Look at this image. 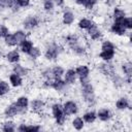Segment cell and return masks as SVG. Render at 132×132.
Instances as JSON below:
<instances>
[{
	"instance_id": "e575fe53",
	"label": "cell",
	"mask_w": 132,
	"mask_h": 132,
	"mask_svg": "<svg viewBox=\"0 0 132 132\" xmlns=\"http://www.w3.org/2000/svg\"><path fill=\"white\" fill-rule=\"evenodd\" d=\"M29 55L32 57V58H37L39 55H40V52L37 47H32L31 51L29 52Z\"/></svg>"
},
{
	"instance_id": "f546056e",
	"label": "cell",
	"mask_w": 132,
	"mask_h": 132,
	"mask_svg": "<svg viewBox=\"0 0 132 132\" xmlns=\"http://www.w3.org/2000/svg\"><path fill=\"white\" fill-rule=\"evenodd\" d=\"M14 36H15V38H16V40H18V43H19V42H23V41L25 40V38H26L25 33H23L22 31H18V32H15Z\"/></svg>"
},
{
	"instance_id": "d6986e66",
	"label": "cell",
	"mask_w": 132,
	"mask_h": 132,
	"mask_svg": "<svg viewBox=\"0 0 132 132\" xmlns=\"http://www.w3.org/2000/svg\"><path fill=\"white\" fill-rule=\"evenodd\" d=\"M64 85H65V82H64L63 80L59 79V78H56V80H54V81L51 84V86H52L54 89H56V90H61V89H63Z\"/></svg>"
},
{
	"instance_id": "8fae6325",
	"label": "cell",
	"mask_w": 132,
	"mask_h": 132,
	"mask_svg": "<svg viewBox=\"0 0 132 132\" xmlns=\"http://www.w3.org/2000/svg\"><path fill=\"white\" fill-rule=\"evenodd\" d=\"M73 20H74V15H73L72 12L66 11V12L64 13V15H63V22H64V24L70 25V24H72Z\"/></svg>"
},
{
	"instance_id": "2e32d148",
	"label": "cell",
	"mask_w": 132,
	"mask_h": 132,
	"mask_svg": "<svg viewBox=\"0 0 132 132\" xmlns=\"http://www.w3.org/2000/svg\"><path fill=\"white\" fill-rule=\"evenodd\" d=\"M93 25H94L93 22H91L90 20H87V19H82V20L79 22V24H78L79 28H81V29H89V28H91Z\"/></svg>"
},
{
	"instance_id": "7c38bea8",
	"label": "cell",
	"mask_w": 132,
	"mask_h": 132,
	"mask_svg": "<svg viewBox=\"0 0 132 132\" xmlns=\"http://www.w3.org/2000/svg\"><path fill=\"white\" fill-rule=\"evenodd\" d=\"M9 78H10V82L12 84V86H14V87H19V86H21V84H22V78L20 77L19 74L13 73V74L10 75Z\"/></svg>"
},
{
	"instance_id": "ac0fdd59",
	"label": "cell",
	"mask_w": 132,
	"mask_h": 132,
	"mask_svg": "<svg viewBox=\"0 0 132 132\" xmlns=\"http://www.w3.org/2000/svg\"><path fill=\"white\" fill-rule=\"evenodd\" d=\"M98 116H99L100 120H102V121H107V120L110 118V112H109V110H107V109H101V110L98 112Z\"/></svg>"
},
{
	"instance_id": "8d00e7d4",
	"label": "cell",
	"mask_w": 132,
	"mask_h": 132,
	"mask_svg": "<svg viewBox=\"0 0 132 132\" xmlns=\"http://www.w3.org/2000/svg\"><path fill=\"white\" fill-rule=\"evenodd\" d=\"M95 3H96V0H87V1L85 2V6H86V8L91 9V8L94 6Z\"/></svg>"
},
{
	"instance_id": "60d3db41",
	"label": "cell",
	"mask_w": 132,
	"mask_h": 132,
	"mask_svg": "<svg viewBox=\"0 0 132 132\" xmlns=\"http://www.w3.org/2000/svg\"><path fill=\"white\" fill-rule=\"evenodd\" d=\"M56 3L58 5H62L63 4V0H56Z\"/></svg>"
},
{
	"instance_id": "277c9868",
	"label": "cell",
	"mask_w": 132,
	"mask_h": 132,
	"mask_svg": "<svg viewBox=\"0 0 132 132\" xmlns=\"http://www.w3.org/2000/svg\"><path fill=\"white\" fill-rule=\"evenodd\" d=\"M76 104L72 101H68L65 103L64 105V108H63V111L65 114H72V113H75L76 112Z\"/></svg>"
},
{
	"instance_id": "83f0119b",
	"label": "cell",
	"mask_w": 132,
	"mask_h": 132,
	"mask_svg": "<svg viewBox=\"0 0 132 132\" xmlns=\"http://www.w3.org/2000/svg\"><path fill=\"white\" fill-rule=\"evenodd\" d=\"M122 22H123V25L125 28H127V29L132 28V19L131 18H124L122 20Z\"/></svg>"
},
{
	"instance_id": "4fadbf2b",
	"label": "cell",
	"mask_w": 132,
	"mask_h": 132,
	"mask_svg": "<svg viewBox=\"0 0 132 132\" xmlns=\"http://www.w3.org/2000/svg\"><path fill=\"white\" fill-rule=\"evenodd\" d=\"M19 59H20V55H19V53L16 51H12V52L8 53V55H7V60L9 62L14 63V62H18Z\"/></svg>"
},
{
	"instance_id": "5b68a950",
	"label": "cell",
	"mask_w": 132,
	"mask_h": 132,
	"mask_svg": "<svg viewBox=\"0 0 132 132\" xmlns=\"http://www.w3.org/2000/svg\"><path fill=\"white\" fill-rule=\"evenodd\" d=\"M59 54V50H58V46L57 45H52L47 48L46 53H45V57L48 59V60H53V59H56L57 56Z\"/></svg>"
},
{
	"instance_id": "7402d4cb",
	"label": "cell",
	"mask_w": 132,
	"mask_h": 132,
	"mask_svg": "<svg viewBox=\"0 0 132 132\" xmlns=\"http://www.w3.org/2000/svg\"><path fill=\"white\" fill-rule=\"evenodd\" d=\"M128 101H127V99H125V98H121L120 100H118V102H117V107L119 108V109H124V108H127L128 107Z\"/></svg>"
},
{
	"instance_id": "484cf974",
	"label": "cell",
	"mask_w": 132,
	"mask_h": 132,
	"mask_svg": "<svg viewBox=\"0 0 132 132\" xmlns=\"http://www.w3.org/2000/svg\"><path fill=\"white\" fill-rule=\"evenodd\" d=\"M73 127L76 129V130H80L82 127H84V122H82V120L81 119H79V118H76L74 121H73Z\"/></svg>"
},
{
	"instance_id": "30bf717a",
	"label": "cell",
	"mask_w": 132,
	"mask_h": 132,
	"mask_svg": "<svg viewBox=\"0 0 132 132\" xmlns=\"http://www.w3.org/2000/svg\"><path fill=\"white\" fill-rule=\"evenodd\" d=\"M99 56H100L103 60L108 61V60H110V59L113 58V56H114V50H111V51H102Z\"/></svg>"
},
{
	"instance_id": "8992f818",
	"label": "cell",
	"mask_w": 132,
	"mask_h": 132,
	"mask_svg": "<svg viewBox=\"0 0 132 132\" xmlns=\"http://www.w3.org/2000/svg\"><path fill=\"white\" fill-rule=\"evenodd\" d=\"M20 108H22V107L18 106L16 103L9 105V106L6 108V110H5L6 117H12V116H14V114H16V113H19V112H22V110H21Z\"/></svg>"
},
{
	"instance_id": "ba28073f",
	"label": "cell",
	"mask_w": 132,
	"mask_h": 132,
	"mask_svg": "<svg viewBox=\"0 0 132 132\" xmlns=\"http://www.w3.org/2000/svg\"><path fill=\"white\" fill-rule=\"evenodd\" d=\"M37 24H38V22H37V20L35 18H29V19H27L25 21L24 26H25L26 29H33L34 27L37 26Z\"/></svg>"
},
{
	"instance_id": "d4e9b609",
	"label": "cell",
	"mask_w": 132,
	"mask_h": 132,
	"mask_svg": "<svg viewBox=\"0 0 132 132\" xmlns=\"http://www.w3.org/2000/svg\"><path fill=\"white\" fill-rule=\"evenodd\" d=\"M16 105L20 106V107H22V108L27 107V105H28V99L26 97H20L19 100H18V102H16Z\"/></svg>"
},
{
	"instance_id": "836d02e7",
	"label": "cell",
	"mask_w": 132,
	"mask_h": 132,
	"mask_svg": "<svg viewBox=\"0 0 132 132\" xmlns=\"http://www.w3.org/2000/svg\"><path fill=\"white\" fill-rule=\"evenodd\" d=\"M3 130L5 132H12L14 130V127H13V124L11 122H8V123H5L4 127H3Z\"/></svg>"
},
{
	"instance_id": "9c48e42d",
	"label": "cell",
	"mask_w": 132,
	"mask_h": 132,
	"mask_svg": "<svg viewBox=\"0 0 132 132\" xmlns=\"http://www.w3.org/2000/svg\"><path fill=\"white\" fill-rule=\"evenodd\" d=\"M89 34H90V36H91L93 39H97V38H99L100 35H101L100 31L98 30V28H97L95 25H93L91 28H89Z\"/></svg>"
},
{
	"instance_id": "e0dca14e",
	"label": "cell",
	"mask_w": 132,
	"mask_h": 132,
	"mask_svg": "<svg viewBox=\"0 0 132 132\" xmlns=\"http://www.w3.org/2000/svg\"><path fill=\"white\" fill-rule=\"evenodd\" d=\"M19 130L20 131H31V132H36L39 130V127L38 126H25V125H21L19 127Z\"/></svg>"
},
{
	"instance_id": "7a4b0ae2",
	"label": "cell",
	"mask_w": 132,
	"mask_h": 132,
	"mask_svg": "<svg viewBox=\"0 0 132 132\" xmlns=\"http://www.w3.org/2000/svg\"><path fill=\"white\" fill-rule=\"evenodd\" d=\"M84 84V90H82V94H84V97L87 101L89 102H92L94 100V94H93V88L90 84L88 82H82Z\"/></svg>"
},
{
	"instance_id": "44dd1931",
	"label": "cell",
	"mask_w": 132,
	"mask_h": 132,
	"mask_svg": "<svg viewBox=\"0 0 132 132\" xmlns=\"http://www.w3.org/2000/svg\"><path fill=\"white\" fill-rule=\"evenodd\" d=\"M5 42L8 44V45H15L18 43V40L15 38L14 35H6L5 36Z\"/></svg>"
},
{
	"instance_id": "5bb4252c",
	"label": "cell",
	"mask_w": 132,
	"mask_h": 132,
	"mask_svg": "<svg viewBox=\"0 0 132 132\" xmlns=\"http://www.w3.org/2000/svg\"><path fill=\"white\" fill-rule=\"evenodd\" d=\"M33 47V44L31 41H28V40H24L22 42V51L26 54H29V52L31 51V48Z\"/></svg>"
},
{
	"instance_id": "f1b7e54d",
	"label": "cell",
	"mask_w": 132,
	"mask_h": 132,
	"mask_svg": "<svg viewBox=\"0 0 132 132\" xmlns=\"http://www.w3.org/2000/svg\"><path fill=\"white\" fill-rule=\"evenodd\" d=\"M13 70H14V72H15L16 74H19V75H25V74L27 73V69L23 68V67L20 66V65L15 66V67L13 68Z\"/></svg>"
},
{
	"instance_id": "6da1fadb",
	"label": "cell",
	"mask_w": 132,
	"mask_h": 132,
	"mask_svg": "<svg viewBox=\"0 0 132 132\" xmlns=\"http://www.w3.org/2000/svg\"><path fill=\"white\" fill-rule=\"evenodd\" d=\"M53 113H54V117L57 120V123L59 125H62L64 123V121H65V116H64L63 108L61 107L60 104L53 105Z\"/></svg>"
},
{
	"instance_id": "52a82bcc",
	"label": "cell",
	"mask_w": 132,
	"mask_h": 132,
	"mask_svg": "<svg viewBox=\"0 0 132 132\" xmlns=\"http://www.w3.org/2000/svg\"><path fill=\"white\" fill-rule=\"evenodd\" d=\"M76 73L79 75L80 79H85V78L88 76V74H89V68H88L87 66H85V65L79 66V67H77V69H76Z\"/></svg>"
},
{
	"instance_id": "4dcf8cb0",
	"label": "cell",
	"mask_w": 132,
	"mask_h": 132,
	"mask_svg": "<svg viewBox=\"0 0 132 132\" xmlns=\"http://www.w3.org/2000/svg\"><path fill=\"white\" fill-rule=\"evenodd\" d=\"M53 74L56 78H60V76L63 74V68L61 67H55L53 69Z\"/></svg>"
},
{
	"instance_id": "3957f363",
	"label": "cell",
	"mask_w": 132,
	"mask_h": 132,
	"mask_svg": "<svg viewBox=\"0 0 132 132\" xmlns=\"http://www.w3.org/2000/svg\"><path fill=\"white\" fill-rule=\"evenodd\" d=\"M125 30H126V28L124 27L122 20H121V21H116V23H114V24L112 25V27H111V31H112L113 33H116V34H119V35L124 34V33H125Z\"/></svg>"
},
{
	"instance_id": "ab89813d",
	"label": "cell",
	"mask_w": 132,
	"mask_h": 132,
	"mask_svg": "<svg viewBox=\"0 0 132 132\" xmlns=\"http://www.w3.org/2000/svg\"><path fill=\"white\" fill-rule=\"evenodd\" d=\"M75 1H76L78 4H85V2H86L87 0H75Z\"/></svg>"
},
{
	"instance_id": "4316f807",
	"label": "cell",
	"mask_w": 132,
	"mask_h": 132,
	"mask_svg": "<svg viewBox=\"0 0 132 132\" xmlns=\"http://www.w3.org/2000/svg\"><path fill=\"white\" fill-rule=\"evenodd\" d=\"M123 70H124V72L128 75V76H130L131 75V72H132V65H131V63H126V64H124L123 65Z\"/></svg>"
},
{
	"instance_id": "9a60e30c",
	"label": "cell",
	"mask_w": 132,
	"mask_h": 132,
	"mask_svg": "<svg viewBox=\"0 0 132 132\" xmlns=\"http://www.w3.org/2000/svg\"><path fill=\"white\" fill-rule=\"evenodd\" d=\"M65 80L67 81V82H73L74 80H75V71L74 70H72V69H70V70H68L67 72H66V75H65Z\"/></svg>"
},
{
	"instance_id": "603a6c76",
	"label": "cell",
	"mask_w": 132,
	"mask_h": 132,
	"mask_svg": "<svg viewBox=\"0 0 132 132\" xmlns=\"http://www.w3.org/2000/svg\"><path fill=\"white\" fill-rule=\"evenodd\" d=\"M84 119H85V121H86L87 123H92V122L95 121V119H96V114H95V112H93V111H91V112H87V113L84 116Z\"/></svg>"
},
{
	"instance_id": "d6a6232c",
	"label": "cell",
	"mask_w": 132,
	"mask_h": 132,
	"mask_svg": "<svg viewBox=\"0 0 132 132\" xmlns=\"http://www.w3.org/2000/svg\"><path fill=\"white\" fill-rule=\"evenodd\" d=\"M42 106H43V102L40 101V100H35V101L32 102V108L35 109V110L40 109Z\"/></svg>"
},
{
	"instance_id": "cb8c5ba5",
	"label": "cell",
	"mask_w": 132,
	"mask_h": 132,
	"mask_svg": "<svg viewBox=\"0 0 132 132\" xmlns=\"http://www.w3.org/2000/svg\"><path fill=\"white\" fill-rule=\"evenodd\" d=\"M9 91V86L7 82L5 81H1L0 82V95H4Z\"/></svg>"
},
{
	"instance_id": "74e56055",
	"label": "cell",
	"mask_w": 132,
	"mask_h": 132,
	"mask_svg": "<svg viewBox=\"0 0 132 132\" xmlns=\"http://www.w3.org/2000/svg\"><path fill=\"white\" fill-rule=\"evenodd\" d=\"M8 34V30L5 26H1L0 27V37H5Z\"/></svg>"
},
{
	"instance_id": "ffe728a7",
	"label": "cell",
	"mask_w": 132,
	"mask_h": 132,
	"mask_svg": "<svg viewBox=\"0 0 132 132\" xmlns=\"http://www.w3.org/2000/svg\"><path fill=\"white\" fill-rule=\"evenodd\" d=\"M113 16H114L116 21H121V20H123L125 18V12L122 9L116 8L114 9V12H113Z\"/></svg>"
},
{
	"instance_id": "f35d334b",
	"label": "cell",
	"mask_w": 132,
	"mask_h": 132,
	"mask_svg": "<svg viewBox=\"0 0 132 132\" xmlns=\"http://www.w3.org/2000/svg\"><path fill=\"white\" fill-rule=\"evenodd\" d=\"M16 1L20 6H27L29 4V0H16Z\"/></svg>"
},
{
	"instance_id": "1f68e13d",
	"label": "cell",
	"mask_w": 132,
	"mask_h": 132,
	"mask_svg": "<svg viewBox=\"0 0 132 132\" xmlns=\"http://www.w3.org/2000/svg\"><path fill=\"white\" fill-rule=\"evenodd\" d=\"M102 50L103 51H111V50H114V46L110 41H105L102 44Z\"/></svg>"
},
{
	"instance_id": "d590c367",
	"label": "cell",
	"mask_w": 132,
	"mask_h": 132,
	"mask_svg": "<svg viewBox=\"0 0 132 132\" xmlns=\"http://www.w3.org/2000/svg\"><path fill=\"white\" fill-rule=\"evenodd\" d=\"M44 8L46 10L53 9V1L52 0H44Z\"/></svg>"
}]
</instances>
